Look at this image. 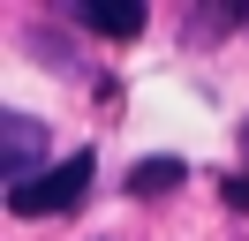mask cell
Segmentation results:
<instances>
[{
	"instance_id": "cell-1",
	"label": "cell",
	"mask_w": 249,
	"mask_h": 241,
	"mask_svg": "<svg viewBox=\"0 0 249 241\" xmlns=\"http://www.w3.org/2000/svg\"><path fill=\"white\" fill-rule=\"evenodd\" d=\"M91 173H98L91 151H68V158H53L38 181L8 189V211H16V219H53V211H76L83 196H91Z\"/></svg>"
},
{
	"instance_id": "cell-2",
	"label": "cell",
	"mask_w": 249,
	"mask_h": 241,
	"mask_svg": "<svg viewBox=\"0 0 249 241\" xmlns=\"http://www.w3.org/2000/svg\"><path fill=\"white\" fill-rule=\"evenodd\" d=\"M0 151H8V189H23V181H38L46 166H38V151H46V128H38L31 113H8V128H0Z\"/></svg>"
},
{
	"instance_id": "cell-3",
	"label": "cell",
	"mask_w": 249,
	"mask_h": 241,
	"mask_svg": "<svg viewBox=\"0 0 249 241\" xmlns=\"http://www.w3.org/2000/svg\"><path fill=\"white\" fill-rule=\"evenodd\" d=\"M68 15H76L83 30H98V38H113V45H128V38L143 30V8H136V0H128V8H106V0H76Z\"/></svg>"
},
{
	"instance_id": "cell-4",
	"label": "cell",
	"mask_w": 249,
	"mask_h": 241,
	"mask_svg": "<svg viewBox=\"0 0 249 241\" xmlns=\"http://www.w3.org/2000/svg\"><path fill=\"white\" fill-rule=\"evenodd\" d=\"M181 173H189L181 158H136V166H128V189H136V196H166Z\"/></svg>"
},
{
	"instance_id": "cell-5",
	"label": "cell",
	"mask_w": 249,
	"mask_h": 241,
	"mask_svg": "<svg viewBox=\"0 0 249 241\" xmlns=\"http://www.w3.org/2000/svg\"><path fill=\"white\" fill-rule=\"evenodd\" d=\"M249 23V8H196L181 30H196V38H212V30H242Z\"/></svg>"
},
{
	"instance_id": "cell-6",
	"label": "cell",
	"mask_w": 249,
	"mask_h": 241,
	"mask_svg": "<svg viewBox=\"0 0 249 241\" xmlns=\"http://www.w3.org/2000/svg\"><path fill=\"white\" fill-rule=\"evenodd\" d=\"M242 151H249V120H242Z\"/></svg>"
}]
</instances>
